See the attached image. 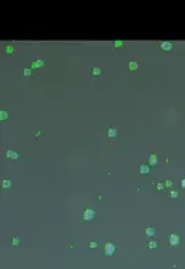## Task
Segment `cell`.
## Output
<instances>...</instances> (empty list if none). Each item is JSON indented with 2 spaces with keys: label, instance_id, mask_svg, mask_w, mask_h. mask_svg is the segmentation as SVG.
Listing matches in <instances>:
<instances>
[{
  "label": "cell",
  "instance_id": "cell-17",
  "mask_svg": "<svg viewBox=\"0 0 185 269\" xmlns=\"http://www.w3.org/2000/svg\"><path fill=\"white\" fill-rule=\"evenodd\" d=\"M91 72H93V75H94V76H100V75H101V69H100V68H97V66H96V68H93V71H91Z\"/></svg>",
  "mask_w": 185,
  "mask_h": 269
},
{
  "label": "cell",
  "instance_id": "cell-16",
  "mask_svg": "<svg viewBox=\"0 0 185 269\" xmlns=\"http://www.w3.org/2000/svg\"><path fill=\"white\" fill-rule=\"evenodd\" d=\"M122 45H123V41H121V40H115V41H114V47L115 48H122Z\"/></svg>",
  "mask_w": 185,
  "mask_h": 269
},
{
  "label": "cell",
  "instance_id": "cell-15",
  "mask_svg": "<svg viewBox=\"0 0 185 269\" xmlns=\"http://www.w3.org/2000/svg\"><path fill=\"white\" fill-rule=\"evenodd\" d=\"M149 248H150V250L157 248V241H156V239H150V241H149Z\"/></svg>",
  "mask_w": 185,
  "mask_h": 269
},
{
  "label": "cell",
  "instance_id": "cell-14",
  "mask_svg": "<svg viewBox=\"0 0 185 269\" xmlns=\"http://www.w3.org/2000/svg\"><path fill=\"white\" fill-rule=\"evenodd\" d=\"M138 66H139V65H138V62H135V61H132V62H129V63H128L129 71H136Z\"/></svg>",
  "mask_w": 185,
  "mask_h": 269
},
{
  "label": "cell",
  "instance_id": "cell-24",
  "mask_svg": "<svg viewBox=\"0 0 185 269\" xmlns=\"http://www.w3.org/2000/svg\"><path fill=\"white\" fill-rule=\"evenodd\" d=\"M181 187H182V189H185V178L181 179Z\"/></svg>",
  "mask_w": 185,
  "mask_h": 269
},
{
  "label": "cell",
  "instance_id": "cell-8",
  "mask_svg": "<svg viewBox=\"0 0 185 269\" xmlns=\"http://www.w3.org/2000/svg\"><path fill=\"white\" fill-rule=\"evenodd\" d=\"M139 172H140L142 175H147V173L150 172V166H149V165L142 164L140 166H139Z\"/></svg>",
  "mask_w": 185,
  "mask_h": 269
},
{
  "label": "cell",
  "instance_id": "cell-6",
  "mask_svg": "<svg viewBox=\"0 0 185 269\" xmlns=\"http://www.w3.org/2000/svg\"><path fill=\"white\" fill-rule=\"evenodd\" d=\"M107 135H108V138H115L118 135V130L115 127H109L108 130H107Z\"/></svg>",
  "mask_w": 185,
  "mask_h": 269
},
{
  "label": "cell",
  "instance_id": "cell-20",
  "mask_svg": "<svg viewBox=\"0 0 185 269\" xmlns=\"http://www.w3.org/2000/svg\"><path fill=\"white\" fill-rule=\"evenodd\" d=\"M170 196L171 197H178V190H171L170 192Z\"/></svg>",
  "mask_w": 185,
  "mask_h": 269
},
{
  "label": "cell",
  "instance_id": "cell-3",
  "mask_svg": "<svg viewBox=\"0 0 185 269\" xmlns=\"http://www.w3.org/2000/svg\"><path fill=\"white\" fill-rule=\"evenodd\" d=\"M179 241H181V238H179V235L178 234H170V238H168V242H170V245L171 247H177L179 244Z\"/></svg>",
  "mask_w": 185,
  "mask_h": 269
},
{
  "label": "cell",
  "instance_id": "cell-4",
  "mask_svg": "<svg viewBox=\"0 0 185 269\" xmlns=\"http://www.w3.org/2000/svg\"><path fill=\"white\" fill-rule=\"evenodd\" d=\"M158 47H160L161 51H171L172 48H174V44H172L171 41H161Z\"/></svg>",
  "mask_w": 185,
  "mask_h": 269
},
{
  "label": "cell",
  "instance_id": "cell-22",
  "mask_svg": "<svg viewBox=\"0 0 185 269\" xmlns=\"http://www.w3.org/2000/svg\"><path fill=\"white\" fill-rule=\"evenodd\" d=\"M157 189H158V190H163V189H164V183H161V182L157 183Z\"/></svg>",
  "mask_w": 185,
  "mask_h": 269
},
{
  "label": "cell",
  "instance_id": "cell-19",
  "mask_svg": "<svg viewBox=\"0 0 185 269\" xmlns=\"http://www.w3.org/2000/svg\"><path fill=\"white\" fill-rule=\"evenodd\" d=\"M24 76H31V68H25V69H24Z\"/></svg>",
  "mask_w": 185,
  "mask_h": 269
},
{
  "label": "cell",
  "instance_id": "cell-1",
  "mask_svg": "<svg viewBox=\"0 0 185 269\" xmlns=\"http://www.w3.org/2000/svg\"><path fill=\"white\" fill-rule=\"evenodd\" d=\"M96 211H94L93 209H86L83 211V220L84 221H91V220L96 218Z\"/></svg>",
  "mask_w": 185,
  "mask_h": 269
},
{
  "label": "cell",
  "instance_id": "cell-7",
  "mask_svg": "<svg viewBox=\"0 0 185 269\" xmlns=\"http://www.w3.org/2000/svg\"><path fill=\"white\" fill-rule=\"evenodd\" d=\"M157 164H158V158H157V155H154V154L149 155V165H150V166H156Z\"/></svg>",
  "mask_w": 185,
  "mask_h": 269
},
{
  "label": "cell",
  "instance_id": "cell-21",
  "mask_svg": "<svg viewBox=\"0 0 185 269\" xmlns=\"http://www.w3.org/2000/svg\"><path fill=\"white\" fill-rule=\"evenodd\" d=\"M172 185H174V182H172V180H166V183H164V186H166V187H172Z\"/></svg>",
  "mask_w": 185,
  "mask_h": 269
},
{
  "label": "cell",
  "instance_id": "cell-2",
  "mask_svg": "<svg viewBox=\"0 0 185 269\" xmlns=\"http://www.w3.org/2000/svg\"><path fill=\"white\" fill-rule=\"evenodd\" d=\"M115 250H117V247L114 245L112 242H105V245H104V254L107 256H112L115 254Z\"/></svg>",
  "mask_w": 185,
  "mask_h": 269
},
{
  "label": "cell",
  "instance_id": "cell-10",
  "mask_svg": "<svg viewBox=\"0 0 185 269\" xmlns=\"http://www.w3.org/2000/svg\"><path fill=\"white\" fill-rule=\"evenodd\" d=\"M4 52L7 55H14L15 54V48L13 45H6L4 47Z\"/></svg>",
  "mask_w": 185,
  "mask_h": 269
},
{
  "label": "cell",
  "instance_id": "cell-18",
  "mask_svg": "<svg viewBox=\"0 0 185 269\" xmlns=\"http://www.w3.org/2000/svg\"><path fill=\"white\" fill-rule=\"evenodd\" d=\"M18 244H20V238H17V237H14L13 239H11V245H13V247H17Z\"/></svg>",
  "mask_w": 185,
  "mask_h": 269
},
{
  "label": "cell",
  "instance_id": "cell-13",
  "mask_svg": "<svg viewBox=\"0 0 185 269\" xmlns=\"http://www.w3.org/2000/svg\"><path fill=\"white\" fill-rule=\"evenodd\" d=\"M9 116H10V114H9V111H7V110H4V109L0 110V120H2V121L7 120V119H9Z\"/></svg>",
  "mask_w": 185,
  "mask_h": 269
},
{
  "label": "cell",
  "instance_id": "cell-12",
  "mask_svg": "<svg viewBox=\"0 0 185 269\" xmlns=\"http://www.w3.org/2000/svg\"><path fill=\"white\" fill-rule=\"evenodd\" d=\"M145 234L147 235V237H154V235H156V230L153 227H147L145 230Z\"/></svg>",
  "mask_w": 185,
  "mask_h": 269
},
{
  "label": "cell",
  "instance_id": "cell-11",
  "mask_svg": "<svg viewBox=\"0 0 185 269\" xmlns=\"http://www.w3.org/2000/svg\"><path fill=\"white\" fill-rule=\"evenodd\" d=\"M0 185H2V187H3V189H4V190H9L10 187H11V182L9 180V179H3Z\"/></svg>",
  "mask_w": 185,
  "mask_h": 269
},
{
  "label": "cell",
  "instance_id": "cell-23",
  "mask_svg": "<svg viewBox=\"0 0 185 269\" xmlns=\"http://www.w3.org/2000/svg\"><path fill=\"white\" fill-rule=\"evenodd\" d=\"M90 248H93V250H94V248H97V242L91 241V242H90Z\"/></svg>",
  "mask_w": 185,
  "mask_h": 269
},
{
  "label": "cell",
  "instance_id": "cell-5",
  "mask_svg": "<svg viewBox=\"0 0 185 269\" xmlns=\"http://www.w3.org/2000/svg\"><path fill=\"white\" fill-rule=\"evenodd\" d=\"M6 156L9 158V159H13V161L18 159V154L15 152V151H11V149H7V151H6Z\"/></svg>",
  "mask_w": 185,
  "mask_h": 269
},
{
  "label": "cell",
  "instance_id": "cell-9",
  "mask_svg": "<svg viewBox=\"0 0 185 269\" xmlns=\"http://www.w3.org/2000/svg\"><path fill=\"white\" fill-rule=\"evenodd\" d=\"M44 61L42 59H36V61H34V62H31V65H30V68L32 69V68H41V66H44Z\"/></svg>",
  "mask_w": 185,
  "mask_h": 269
}]
</instances>
